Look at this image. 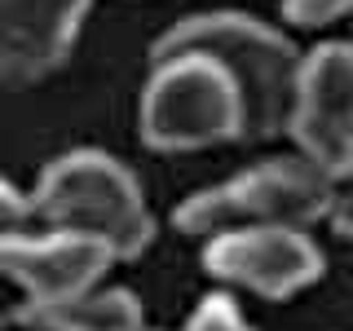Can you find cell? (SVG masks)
Returning a JSON list of instances; mask_svg holds the SVG:
<instances>
[{
    "label": "cell",
    "mask_w": 353,
    "mask_h": 331,
    "mask_svg": "<svg viewBox=\"0 0 353 331\" xmlns=\"http://www.w3.org/2000/svg\"><path fill=\"white\" fill-rule=\"evenodd\" d=\"M331 194H336V181L318 163H309L305 154H283L190 194L176 208V230L194 239L261 225L305 230L331 212Z\"/></svg>",
    "instance_id": "obj_3"
},
{
    "label": "cell",
    "mask_w": 353,
    "mask_h": 331,
    "mask_svg": "<svg viewBox=\"0 0 353 331\" xmlns=\"http://www.w3.org/2000/svg\"><path fill=\"white\" fill-rule=\"evenodd\" d=\"M36 230V208H31V194H22L18 185H9L0 177V239H18Z\"/></svg>",
    "instance_id": "obj_10"
},
{
    "label": "cell",
    "mask_w": 353,
    "mask_h": 331,
    "mask_svg": "<svg viewBox=\"0 0 353 331\" xmlns=\"http://www.w3.org/2000/svg\"><path fill=\"white\" fill-rule=\"evenodd\" d=\"M287 137L331 181L353 177V44H323L305 58Z\"/></svg>",
    "instance_id": "obj_5"
},
{
    "label": "cell",
    "mask_w": 353,
    "mask_h": 331,
    "mask_svg": "<svg viewBox=\"0 0 353 331\" xmlns=\"http://www.w3.org/2000/svg\"><path fill=\"white\" fill-rule=\"evenodd\" d=\"M31 208L44 230L97 239L115 252V261L141 257L154 239V217L141 199V185L102 150H71L49 163Z\"/></svg>",
    "instance_id": "obj_2"
},
{
    "label": "cell",
    "mask_w": 353,
    "mask_h": 331,
    "mask_svg": "<svg viewBox=\"0 0 353 331\" xmlns=\"http://www.w3.org/2000/svg\"><path fill=\"white\" fill-rule=\"evenodd\" d=\"M88 0H0V84H36L71 58Z\"/></svg>",
    "instance_id": "obj_8"
},
{
    "label": "cell",
    "mask_w": 353,
    "mask_h": 331,
    "mask_svg": "<svg viewBox=\"0 0 353 331\" xmlns=\"http://www.w3.org/2000/svg\"><path fill=\"white\" fill-rule=\"evenodd\" d=\"M185 331H252V327H248V318L239 314V305L230 301V296H208L190 314Z\"/></svg>",
    "instance_id": "obj_11"
},
{
    "label": "cell",
    "mask_w": 353,
    "mask_h": 331,
    "mask_svg": "<svg viewBox=\"0 0 353 331\" xmlns=\"http://www.w3.org/2000/svg\"><path fill=\"white\" fill-rule=\"evenodd\" d=\"M283 9L301 27H327V22L353 14V0H283Z\"/></svg>",
    "instance_id": "obj_12"
},
{
    "label": "cell",
    "mask_w": 353,
    "mask_h": 331,
    "mask_svg": "<svg viewBox=\"0 0 353 331\" xmlns=\"http://www.w3.org/2000/svg\"><path fill=\"white\" fill-rule=\"evenodd\" d=\"M141 141L172 154L243 141V102L234 84L199 53L150 58V80L141 93Z\"/></svg>",
    "instance_id": "obj_4"
},
{
    "label": "cell",
    "mask_w": 353,
    "mask_h": 331,
    "mask_svg": "<svg viewBox=\"0 0 353 331\" xmlns=\"http://www.w3.org/2000/svg\"><path fill=\"white\" fill-rule=\"evenodd\" d=\"M22 314H27V305H22V296L9 287L5 279H0V327L9 323H22Z\"/></svg>",
    "instance_id": "obj_14"
},
{
    "label": "cell",
    "mask_w": 353,
    "mask_h": 331,
    "mask_svg": "<svg viewBox=\"0 0 353 331\" xmlns=\"http://www.w3.org/2000/svg\"><path fill=\"white\" fill-rule=\"evenodd\" d=\"M203 270L252 296L287 301L314 279H323V252L305 230H287V225L225 230V234L208 239Z\"/></svg>",
    "instance_id": "obj_7"
},
{
    "label": "cell",
    "mask_w": 353,
    "mask_h": 331,
    "mask_svg": "<svg viewBox=\"0 0 353 331\" xmlns=\"http://www.w3.org/2000/svg\"><path fill=\"white\" fill-rule=\"evenodd\" d=\"M22 323L40 331H146V314H141L137 296L124 287H93L75 301L31 309Z\"/></svg>",
    "instance_id": "obj_9"
},
{
    "label": "cell",
    "mask_w": 353,
    "mask_h": 331,
    "mask_svg": "<svg viewBox=\"0 0 353 331\" xmlns=\"http://www.w3.org/2000/svg\"><path fill=\"white\" fill-rule=\"evenodd\" d=\"M327 221L336 225V234L345 239V243H353V177H349V181H336V194H331Z\"/></svg>",
    "instance_id": "obj_13"
},
{
    "label": "cell",
    "mask_w": 353,
    "mask_h": 331,
    "mask_svg": "<svg viewBox=\"0 0 353 331\" xmlns=\"http://www.w3.org/2000/svg\"><path fill=\"white\" fill-rule=\"evenodd\" d=\"M199 53L234 84L243 102V141H270L292 128L305 58L283 31L248 14H194L154 40L150 58Z\"/></svg>",
    "instance_id": "obj_1"
},
{
    "label": "cell",
    "mask_w": 353,
    "mask_h": 331,
    "mask_svg": "<svg viewBox=\"0 0 353 331\" xmlns=\"http://www.w3.org/2000/svg\"><path fill=\"white\" fill-rule=\"evenodd\" d=\"M110 265L115 252L106 243L66 234V230H31L18 239H0V279L22 296L27 314L102 287Z\"/></svg>",
    "instance_id": "obj_6"
}]
</instances>
